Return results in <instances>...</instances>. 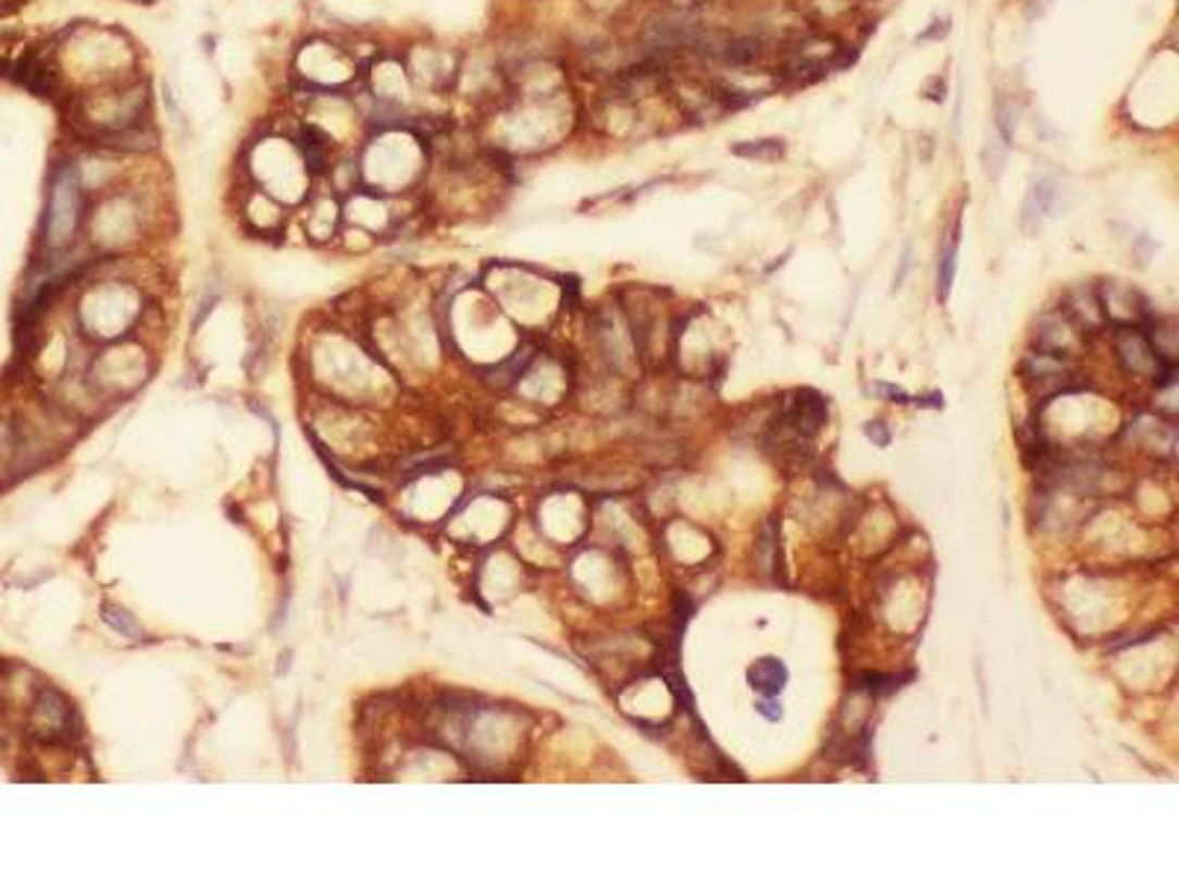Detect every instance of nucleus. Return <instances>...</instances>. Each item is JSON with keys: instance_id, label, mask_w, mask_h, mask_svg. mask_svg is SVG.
I'll list each match as a JSON object with an SVG mask.
<instances>
[{"instance_id": "nucleus-1", "label": "nucleus", "mask_w": 1179, "mask_h": 884, "mask_svg": "<svg viewBox=\"0 0 1179 884\" xmlns=\"http://www.w3.org/2000/svg\"><path fill=\"white\" fill-rule=\"evenodd\" d=\"M83 224H86V189H83L80 172L74 169V163H62L57 165L51 177L48 210H45V224H41L45 248H51V251L69 248Z\"/></svg>"}, {"instance_id": "nucleus-2", "label": "nucleus", "mask_w": 1179, "mask_h": 884, "mask_svg": "<svg viewBox=\"0 0 1179 884\" xmlns=\"http://www.w3.org/2000/svg\"><path fill=\"white\" fill-rule=\"evenodd\" d=\"M74 722V711L60 693L45 690L33 705L30 729L39 740H65Z\"/></svg>"}, {"instance_id": "nucleus-3", "label": "nucleus", "mask_w": 1179, "mask_h": 884, "mask_svg": "<svg viewBox=\"0 0 1179 884\" xmlns=\"http://www.w3.org/2000/svg\"><path fill=\"white\" fill-rule=\"evenodd\" d=\"M1056 198H1058L1056 177L1044 174V177L1032 180L1029 195H1027V203H1023V227H1027V231H1038L1041 222L1050 215V210H1053Z\"/></svg>"}, {"instance_id": "nucleus-4", "label": "nucleus", "mask_w": 1179, "mask_h": 884, "mask_svg": "<svg viewBox=\"0 0 1179 884\" xmlns=\"http://www.w3.org/2000/svg\"><path fill=\"white\" fill-rule=\"evenodd\" d=\"M837 57V45L829 39H811L799 45L796 51L791 53L787 60V69L791 74H805V72H826L829 62Z\"/></svg>"}, {"instance_id": "nucleus-5", "label": "nucleus", "mask_w": 1179, "mask_h": 884, "mask_svg": "<svg viewBox=\"0 0 1179 884\" xmlns=\"http://www.w3.org/2000/svg\"><path fill=\"white\" fill-rule=\"evenodd\" d=\"M787 678H791V672L779 658H761L746 672L749 687L761 693V696H779L787 687Z\"/></svg>"}, {"instance_id": "nucleus-6", "label": "nucleus", "mask_w": 1179, "mask_h": 884, "mask_svg": "<svg viewBox=\"0 0 1179 884\" xmlns=\"http://www.w3.org/2000/svg\"><path fill=\"white\" fill-rule=\"evenodd\" d=\"M1068 304H1070L1068 307L1070 319H1077L1079 327L1094 331V327H1100L1103 322H1106V313H1103V304H1100V298L1094 289L1079 286V289H1073V292L1068 295Z\"/></svg>"}, {"instance_id": "nucleus-7", "label": "nucleus", "mask_w": 1179, "mask_h": 884, "mask_svg": "<svg viewBox=\"0 0 1179 884\" xmlns=\"http://www.w3.org/2000/svg\"><path fill=\"white\" fill-rule=\"evenodd\" d=\"M956 265H958V227L950 234L944 248H941V263H938V298H941V301L950 298V289H953V281H956Z\"/></svg>"}, {"instance_id": "nucleus-8", "label": "nucleus", "mask_w": 1179, "mask_h": 884, "mask_svg": "<svg viewBox=\"0 0 1179 884\" xmlns=\"http://www.w3.org/2000/svg\"><path fill=\"white\" fill-rule=\"evenodd\" d=\"M734 157L743 160H758V163H775L784 157L782 139H755V142H741L732 148Z\"/></svg>"}, {"instance_id": "nucleus-9", "label": "nucleus", "mask_w": 1179, "mask_h": 884, "mask_svg": "<svg viewBox=\"0 0 1179 884\" xmlns=\"http://www.w3.org/2000/svg\"><path fill=\"white\" fill-rule=\"evenodd\" d=\"M103 622H107L110 628L119 631V634H124V637H139V634H142L139 622L133 620V613L115 608V605H107V608H103Z\"/></svg>"}, {"instance_id": "nucleus-10", "label": "nucleus", "mask_w": 1179, "mask_h": 884, "mask_svg": "<svg viewBox=\"0 0 1179 884\" xmlns=\"http://www.w3.org/2000/svg\"><path fill=\"white\" fill-rule=\"evenodd\" d=\"M1006 151H1008V145L1000 139V136H988V142L985 148H982V165H985V172L988 174H1000L1003 172V165H1006Z\"/></svg>"}, {"instance_id": "nucleus-11", "label": "nucleus", "mask_w": 1179, "mask_h": 884, "mask_svg": "<svg viewBox=\"0 0 1179 884\" xmlns=\"http://www.w3.org/2000/svg\"><path fill=\"white\" fill-rule=\"evenodd\" d=\"M865 684H855L858 690L873 693V696H882V693H894L899 687V678L896 675H879V672H870L861 678Z\"/></svg>"}, {"instance_id": "nucleus-12", "label": "nucleus", "mask_w": 1179, "mask_h": 884, "mask_svg": "<svg viewBox=\"0 0 1179 884\" xmlns=\"http://www.w3.org/2000/svg\"><path fill=\"white\" fill-rule=\"evenodd\" d=\"M758 713H761L767 722L782 720L784 711H782V705H779V696H764V699L758 701Z\"/></svg>"}, {"instance_id": "nucleus-13", "label": "nucleus", "mask_w": 1179, "mask_h": 884, "mask_svg": "<svg viewBox=\"0 0 1179 884\" xmlns=\"http://www.w3.org/2000/svg\"><path fill=\"white\" fill-rule=\"evenodd\" d=\"M950 33V21L946 18H935L932 21V27L929 30H923L920 36H917V41H941Z\"/></svg>"}, {"instance_id": "nucleus-14", "label": "nucleus", "mask_w": 1179, "mask_h": 884, "mask_svg": "<svg viewBox=\"0 0 1179 884\" xmlns=\"http://www.w3.org/2000/svg\"><path fill=\"white\" fill-rule=\"evenodd\" d=\"M867 437L873 439L876 446H882V448L888 446V443H891V434L884 431L882 422H870V425H867Z\"/></svg>"}, {"instance_id": "nucleus-15", "label": "nucleus", "mask_w": 1179, "mask_h": 884, "mask_svg": "<svg viewBox=\"0 0 1179 884\" xmlns=\"http://www.w3.org/2000/svg\"><path fill=\"white\" fill-rule=\"evenodd\" d=\"M1050 7H1053V0H1027V18L1029 21L1041 18Z\"/></svg>"}]
</instances>
